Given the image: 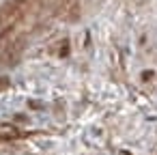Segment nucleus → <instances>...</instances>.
Here are the masks:
<instances>
[{
  "instance_id": "1",
  "label": "nucleus",
  "mask_w": 157,
  "mask_h": 155,
  "mask_svg": "<svg viewBox=\"0 0 157 155\" xmlns=\"http://www.w3.org/2000/svg\"><path fill=\"white\" fill-rule=\"evenodd\" d=\"M17 136H20V131L15 127H11V125H2V127H0V140H13Z\"/></svg>"
},
{
  "instance_id": "2",
  "label": "nucleus",
  "mask_w": 157,
  "mask_h": 155,
  "mask_svg": "<svg viewBox=\"0 0 157 155\" xmlns=\"http://www.w3.org/2000/svg\"><path fill=\"white\" fill-rule=\"evenodd\" d=\"M7 84H9V80H7V78H0V88H5Z\"/></svg>"
},
{
  "instance_id": "3",
  "label": "nucleus",
  "mask_w": 157,
  "mask_h": 155,
  "mask_svg": "<svg viewBox=\"0 0 157 155\" xmlns=\"http://www.w3.org/2000/svg\"><path fill=\"white\" fill-rule=\"evenodd\" d=\"M0 41H2V39H0Z\"/></svg>"
}]
</instances>
